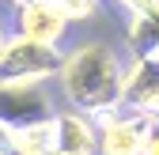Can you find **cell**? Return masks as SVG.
<instances>
[{
  "mask_svg": "<svg viewBox=\"0 0 159 155\" xmlns=\"http://www.w3.org/2000/svg\"><path fill=\"white\" fill-rule=\"evenodd\" d=\"M144 155H159V121L148 125V136H144Z\"/></svg>",
  "mask_w": 159,
  "mask_h": 155,
  "instance_id": "cell-10",
  "label": "cell"
},
{
  "mask_svg": "<svg viewBox=\"0 0 159 155\" xmlns=\"http://www.w3.org/2000/svg\"><path fill=\"white\" fill-rule=\"evenodd\" d=\"M15 23H19V38H30V42H42V46H57V38L65 34L68 19L61 15V8L53 0H23L15 11Z\"/></svg>",
  "mask_w": 159,
  "mask_h": 155,
  "instance_id": "cell-5",
  "label": "cell"
},
{
  "mask_svg": "<svg viewBox=\"0 0 159 155\" xmlns=\"http://www.w3.org/2000/svg\"><path fill=\"white\" fill-rule=\"evenodd\" d=\"M148 125L133 113H114L98 121V155H144V136Z\"/></svg>",
  "mask_w": 159,
  "mask_h": 155,
  "instance_id": "cell-6",
  "label": "cell"
},
{
  "mask_svg": "<svg viewBox=\"0 0 159 155\" xmlns=\"http://www.w3.org/2000/svg\"><path fill=\"white\" fill-rule=\"evenodd\" d=\"M98 151V125L76 110L53 117V155H95Z\"/></svg>",
  "mask_w": 159,
  "mask_h": 155,
  "instance_id": "cell-7",
  "label": "cell"
},
{
  "mask_svg": "<svg viewBox=\"0 0 159 155\" xmlns=\"http://www.w3.org/2000/svg\"><path fill=\"white\" fill-rule=\"evenodd\" d=\"M53 102L49 95L42 91V83H11V80H0V125L8 129H30V125H42L53 121Z\"/></svg>",
  "mask_w": 159,
  "mask_h": 155,
  "instance_id": "cell-4",
  "label": "cell"
},
{
  "mask_svg": "<svg viewBox=\"0 0 159 155\" xmlns=\"http://www.w3.org/2000/svg\"><path fill=\"white\" fill-rule=\"evenodd\" d=\"M117 4H125V8H129L133 15H140V11H148V8L155 4V0H117Z\"/></svg>",
  "mask_w": 159,
  "mask_h": 155,
  "instance_id": "cell-11",
  "label": "cell"
},
{
  "mask_svg": "<svg viewBox=\"0 0 159 155\" xmlns=\"http://www.w3.org/2000/svg\"><path fill=\"white\" fill-rule=\"evenodd\" d=\"M121 113L140 121H159V57H133L121 76Z\"/></svg>",
  "mask_w": 159,
  "mask_h": 155,
  "instance_id": "cell-3",
  "label": "cell"
},
{
  "mask_svg": "<svg viewBox=\"0 0 159 155\" xmlns=\"http://www.w3.org/2000/svg\"><path fill=\"white\" fill-rule=\"evenodd\" d=\"M4 46H8V38H4V27H0V53H4Z\"/></svg>",
  "mask_w": 159,
  "mask_h": 155,
  "instance_id": "cell-12",
  "label": "cell"
},
{
  "mask_svg": "<svg viewBox=\"0 0 159 155\" xmlns=\"http://www.w3.org/2000/svg\"><path fill=\"white\" fill-rule=\"evenodd\" d=\"M129 46H133V57H144V53L159 57V0L148 11L133 15V23H129Z\"/></svg>",
  "mask_w": 159,
  "mask_h": 155,
  "instance_id": "cell-8",
  "label": "cell"
},
{
  "mask_svg": "<svg viewBox=\"0 0 159 155\" xmlns=\"http://www.w3.org/2000/svg\"><path fill=\"white\" fill-rule=\"evenodd\" d=\"M53 4L61 8V15L68 19V23L72 19H91L98 11V0H53Z\"/></svg>",
  "mask_w": 159,
  "mask_h": 155,
  "instance_id": "cell-9",
  "label": "cell"
},
{
  "mask_svg": "<svg viewBox=\"0 0 159 155\" xmlns=\"http://www.w3.org/2000/svg\"><path fill=\"white\" fill-rule=\"evenodd\" d=\"M121 76L125 61L106 42H87L65 57L61 64V87L76 113L91 117L95 125L121 113Z\"/></svg>",
  "mask_w": 159,
  "mask_h": 155,
  "instance_id": "cell-1",
  "label": "cell"
},
{
  "mask_svg": "<svg viewBox=\"0 0 159 155\" xmlns=\"http://www.w3.org/2000/svg\"><path fill=\"white\" fill-rule=\"evenodd\" d=\"M65 53L57 46H42L30 38H8L4 53H0V80L11 83H42L49 76H61Z\"/></svg>",
  "mask_w": 159,
  "mask_h": 155,
  "instance_id": "cell-2",
  "label": "cell"
}]
</instances>
